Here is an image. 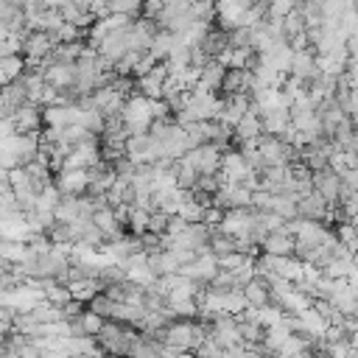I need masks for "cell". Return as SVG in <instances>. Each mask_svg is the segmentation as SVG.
I'll return each instance as SVG.
<instances>
[{
    "label": "cell",
    "instance_id": "cell-24",
    "mask_svg": "<svg viewBox=\"0 0 358 358\" xmlns=\"http://www.w3.org/2000/svg\"><path fill=\"white\" fill-rule=\"evenodd\" d=\"M109 14H126L134 20L143 14V0H109Z\"/></svg>",
    "mask_w": 358,
    "mask_h": 358
},
{
    "label": "cell",
    "instance_id": "cell-3",
    "mask_svg": "<svg viewBox=\"0 0 358 358\" xmlns=\"http://www.w3.org/2000/svg\"><path fill=\"white\" fill-rule=\"evenodd\" d=\"M310 179H313V190H316L327 204H338V201H341V187H344V182H341V173H338V171L327 168V171L310 173Z\"/></svg>",
    "mask_w": 358,
    "mask_h": 358
},
{
    "label": "cell",
    "instance_id": "cell-5",
    "mask_svg": "<svg viewBox=\"0 0 358 358\" xmlns=\"http://www.w3.org/2000/svg\"><path fill=\"white\" fill-rule=\"evenodd\" d=\"M294 246H296V238H294L285 227L268 232V235L260 241V252H263V255H271V257H294Z\"/></svg>",
    "mask_w": 358,
    "mask_h": 358
},
{
    "label": "cell",
    "instance_id": "cell-13",
    "mask_svg": "<svg viewBox=\"0 0 358 358\" xmlns=\"http://www.w3.org/2000/svg\"><path fill=\"white\" fill-rule=\"evenodd\" d=\"M76 112L78 106H62V103H53V106H45L42 109V117H45V126H53V129H67L76 123Z\"/></svg>",
    "mask_w": 358,
    "mask_h": 358
},
{
    "label": "cell",
    "instance_id": "cell-18",
    "mask_svg": "<svg viewBox=\"0 0 358 358\" xmlns=\"http://www.w3.org/2000/svg\"><path fill=\"white\" fill-rule=\"evenodd\" d=\"M67 288H70V294H73L76 302L90 305L92 296H98V294L103 291V282H101V280H78V282H70Z\"/></svg>",
    "mask_w": 358,
    "mask_h": 358
},
{
    "label": "cell",
    "instance_id": "cell-21",
    "mask_svg": "<svg viewBox=\"0 0 358 358\" xmlns=\"http://www.w3.org/2000/svg\"><path fill=\"white\" fill-rule=\"evenodd\" d=\"M45 302H50V305H56V308H64L67 302H73V294H70V288H67V285H62V282L50 280V282H48V288H45Z\"/></svg>",
    "mask_w": 358,
    "mask_h": 358
},
{
    "label": "cell",
    "instance_id": "cell-26",
    "mask_svg": "<svg viewBox=\"0 0 358 358\" xmlns=\"http://www.w3.org/2000/svg\"><path fill=\"white\" fill-rule=\"evenodd\" d=\"M204 210H207V207H201L196 199H190V201H185V204H182L179 215H182L187 224H201V218H204Z\"/></svg>",
    "mask_w": 358,
    "mask_h": 358
},
{
    "label": "cell",
    "instance_id": "cell-28",
    "mask_svg": "<svg viewBox=\"0 0 358 358\" xmlns=\"http://www.w3.org/2000/svg\"><path fill=\"white\" fill-rule=\"evenodd\" d=\"M207 62H210V56L204 53V48H201V45H193V48H190V67H199V70H201Z\"/></svg>",
    "mask_w": 358,
    "mask_h": 358
},
{
    "label": "cell",
    "instance_id": "cell-23",
    "mask_svg": "<svg viewBox=\"0 0 358 358\" xmlns=\"http://www.w3.org/2000/svg\"><path fill=\"white\" fill-rule=\"evenodd\" d=\"M78 324H81V330H84V336H98L101 333V327L106 324V319L103 316H98L95 310H84L81 316H78Z\"/></svg>",
    "mask_w": 358,
    "mask_h": 358
},
{
    "label": "cell",
    "instance_id": "cell-11",
    "mask_svg": "<svg viewBox=\"0 0 358 358\" xmlns=\"http://www.w3.org/2000/svg\"><path fill=\"white\" fill-rule=\"evenodd\" d=\"M224 76H227V67L215 59H210L204 67H201V78L193 90H201V92H221V84H224Z\"/></svg>",
    "mask_w": 358,
    "mask_h": 358
},
{
    "label": "cell",
    "instance_id": "cell-1",
    "mask_svg": "<svg viewBox=\"0 0 358 358\" xmlns=\"http://www.w3.org/2000/svg\"><path fill=\"white\" fill-rule=\"evenodd\" d=\"M221 148H215L213 143H201V145H196V148H190L185 157H182V162H187L199 176L201 173H218L221 171Z\"/></svg>",
    "mask_w": 358,
    "mask_h": 358
},
{
    "label": "cell",
    "instance_id": "cell-7",
    "mask_svg": "<svg viewBox=\"0 0 358 358\" xmlns=\"http://www.w3.org/2000/svg\"><path fill=\"white\" fill-rule=\"evenodd\" d=\"M53 185L62 196H84L90 190V176L81 168L78 171H59L53 176Z\"/></svg>",
    "mask_w": 358,
    "mask_h": 358
},
{
    "label": "cell",
    "instance_id": "cell-4",
    "mask_svg": "<svg viewBox=\"0 0 358 358\" xmlns=\"http://www.w3.org/2000/svg\"><path fill=\"white\" fill-rule=\"evenodd\" d=\"M322 70H319V59H316V50L308 48V50H294L291 56V78H296L299 84H308L310 78H316Z\"/></svg>",
    "mask_w": 358,
    "mask_h": 358
},
{
    "label": "cell",
    "instance_id": "cell-2",
    "mask_svg": "<svg viewBox=\"0 0 358 358\" xmlns=\"http://www.w3.org/2000/svg\"><path fill=\"white\" fill-rule=\"evenodd\" d=\"M53 48H56V42H53V36L45 34V31H28V34L22 36V59H25L28 67L39 64Z\"/></svg>",
    "mask_w": 358,
    "mask_h": 358
},
{
    "label": "cell",
    "instance_id": "cell-15",
    "mask_svg": "<svg viewBox=\"0 0 358 358\" xmlns=\"http://www.w3.org/2000/svg\"><path fill=\"white\" fill-rule=\"evenodd\" d=\"M232 134H235V143H246V140H257L260 134H263V126H260V115L257 112H246L238 123H235V129H232Z\"/></svg>",
    "mask_w": 358,
    "mask_h": 358
},
{
    "label": "cell",
    "instance_id": "cell-12",
    "mask_svg": "<svg viewBox=\"0 0 358 358\" xmlns=\"http://www.w3.org/2000/svg\"><path fill=\"white\" fill-rule=\"evenodd\" d=\"M260 126H263V134L282 137L291 129V112L288 109H268L260 115Z\"/></svg>",
    "mask_w": 358,
    "mask_h": 358
},
{
    "label": "cell",
    "instance_id": "cell-9",
    "mask_svg": "<svg viewBox=\"0 0 358 358\" xmlns=\"http://www.w3.org/2000/svg\"><path fill=\"white\" fill-rule=\"evenodd\" d=\"M243 299L252 310H263L271 305V288L263 277H252L246 285H243Z\"/></svg>",
    "mask_w": 358,
    "mask_h": 358
},
{
    "label": "cell",
    "instance_id": "cell-17",
    "mask_svg": "<svg viewBox=\"0 0 358 358\" xmlns=\"http://www.w3.org/2000/svg\"><path fill=\"white\" fill-rule=\"evenodd\" d=\"M78 199H81V196H62L59 204H56V210H53L56 221H62V224L78 221V218H81V201H78Z\"/></svg>",
    "mask_w": 358,
    "mask_h": 358
},
{
    "label": "cell",
    "instance_id": "cell-27",
    "mask_svg": "<svg viewBox=\"0 0 358 358\" xmlns=\"http://www.w3.org/2000/svg\"><path fill=\"white\" fill-rule=\"evenodd\" d=\"M168 218H171V215H165V213H159V210H157V213H151L148 232H151V235H157V238H162V235L168 232Z\"/></svg>",
    "mask_w": 358,
    "mask_h": 358
},
{
    "label": "cell",
    "instance_id": "cell-19",
    "mask_svg": "<svg viewBox=\"0 0 358 358\" xmlns=\"http://www.w3.org/2000/svg\"><path fill=\"white\" fill-rule=\"evenodd\" d=\"M148 221H151V213L143 210V207H129V215H126V229L134 235V238H143L148 232Z\"/></svg>",
    "mask_w": 358,
    "mask_h": 358
},
{
    "label": "cell",
    "instance_id": "cell-20",
    "mask_svg": "<svg viewBox=\"0 0 358 358\" xmlns=\"http://www.w3.org/2000/svg\"><path fill=\"white\" fill-rule=\"evenodd\" d=\"M232 252H235V238L224 235L221 229H213V241H210V255H213L215 260H221V257H227V255H232Z\"/></svg>",
    "mask_w": 358,
    "mask_h": 358
},
{
    "label": "cell",
    "instance_id": "cell-10",
    "mask_svg": "<svg viewBox=\"0 0 358 358\" xmlns=\"http://www.w3.org/2000/svg\"><path fill=\"white\" fill-rule=\"evenodd\" d=\"M92 224L103 232L106 241L123 238V227H120V218H117L115 207H101V210H95V213H92Z\"/></svg>",
    "mask_w": 358,
    "mask_h": 358
},
{
    "label": "cell",
    "instance_id": "cell-6",
    "mask_svg": "<svg viewBox=\"0 0 358 358\" xmlns=\"http://www.w3.org/2000/svg\"><path fill=\"white\" fill-rule=\"evenodd\" d=\"M218 271H221V268H218V260H215L210 252L199 255L193 263H187V266L179 268V274H185V277H190V280H196V282H201V285H210Z\"/></svg>",
    "mask_w": 358,
    "mask_h": 358
},
{
    "label": "cell",
    "instance_id": "cell-29",
    "mask_svg": "<svg viewBox=\"0 0 358 358\" xmlns=\"http://www.w3.org/2000/svg\"><path fill=\"white\" fill-rule=\"evenodd\" d=\"M176 358H196V352H179Z\"/></svg>",
    "mask_w": 358,
    "mask_h": 358
},
{
    "label": "cell",
    "instance_id": "cell-22",
    "mask_svg": "<svg viewBox=\"0 0 358 358\" xmlns=\"http://www.w3.org/2000/svg\"><path fill=\"white\" fill-rule=\"evenodd\" d=\"M229 48L232 50H255L252 48V28L249 25H238L229 31Z\"/></svg>",
    "mask_w": 358,
    "mask_h": 358
},
{
    "label": "cell",
    "instance_id": "cell-25",
    "mask_svg": "<svg viewBox=\"0 0 358 358\" xmlns=\"http://www.w3.org/2000/svg\"><path fill=\"white\" fill-rule=\"evenodd\" d=\"M305 31V20H302V14L294 8L285 20H282V36H285V42H291L294 36H299Z\"/></svg>",
    "mask_w": 358,
    "mask_h": 358
},
{
    "label": "cell",
    "instance_id": "cell-14",
    "mask_svg": "<svg viewBox=\"0 0 358 358\" xmlns=\"http://www.w3.org/2000/svg\"><path fill=\"white\" fill-rule=\"evenodd\" d=\"M45 84H50L53 90H70L76 84V64H50L45 70Z\"/></svg>",
    "mask_w": 358,
    "mask_h": 358
},
{
    "label": "cell",
    "instance_id": "cell-16",
    "mask_svg": "<svg viewBox=\"0 0 358 358\" xmlns=\"http://www.w3.org/2000/svg\"><path fill=\"white\" fill-rule=\"evenodd\" d=\"M201 48H204V53H207L210 59H218L221 53L229 50V34L221 31V28H210L207 36H204V42H201Z\"/></svg>",
    "mask_w": 358,
    "mask_h": 358
},
{
    "label": "cell",
    "instance_id": "cell-8",
    "mask_svg": "<svg viewBox=\"0 0 358 358\" xmlns=\"http://www.w3.org/2000/svg\"><path fill=\"white\" fill-rule=\"evenodd\" d=\"M42 123H45V117H42V106H36V103H25V106H20V109L14 112V117H11L14 134H31V131H39Z\"/></svg>",
    "mask_w": 358,
    "mask_h": 358
}]
</instances>
